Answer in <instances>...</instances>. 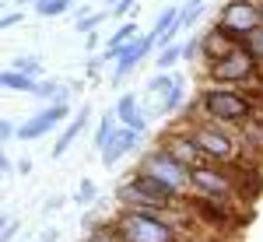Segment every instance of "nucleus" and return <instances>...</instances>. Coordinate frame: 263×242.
Masks as SVG:
<instances>
[{
    "label": "nucleus",
    "instance_id": "1",
    "mask_svg": "<svg viewBox=\"0 0 263 242\" xmlns=\"http://www.w3.org/2000/svg\"><path fill=\"white\" fill-rule=\"evenodd\" d=\"M197 109H200L207 120L224 123V126H239L242 120H249L256 113V102L228 88V84H207L200 95H197Z\"/></svg>",
    "mask_w": 263,
    "mask_h": 242
},
{
    "label": "nucleus",
    "instance_id": "2",
    "mask_svg": "<svg viewBox=\"0 0 263 242\" xmlns=\"http://www.w3.org/2000/svg\"><path fill=\"white\" fill-rule=\"evenodd\" d=\"M112 228L120 232L123 242H179V228L168 221L165 214H151V211H123L112 218Z\"/></svg>",
    "mask_w": 263,
    "mask_h": 242
},
{
    "label": "nucleus",
    "instance_id": "3",
    "mask_svg": "<svg viewBox=\"0 0 263 242\" xmlns=\"http://www.w3.org/2000/svg\"><path fill=\"white\" fill-rule=\"evenodd\" d=\"M190 193L193 197H211V200H232L239 203V179H235V165H218V161H203L197 169H190Z\"/></svg>",
    "mask_w": 263,
    "mask_h": 242
},
{
    "label": "nucleus",
    "instance_id": "4",
    "mask_svg": "<svg viewBox=\"0 0 263 242\" xmlns=\"http://www.w3.org/2000/svg\"><path fill=\"white\" fill-rule=\"evenodd\" d=\"M190 134H193V141L197 147L203 151V158L207 161H218V165H235V161L242 158V151H239V141L232 137V130L224 126V123H214V120H193L190 123Z\"/></svg>",
    "mask_w": 263,
    "mask_h": 242
},
{
    "label": "nucleus",
    "instance_id": "5",
    "mask_svg": "<svg viewBox=\"0 0 263 242\" xmlns=\"http://www.w3.org/2000/svg\"><path fill=\"white\" fill-rule=\"evenodd\" d=\"M256 74H260V60L249 53V46H246V42H235L221 60L207 63V78H211V84L239 88V84H246V81H253Z\"/></svg>",
    "mask_w": 263,
    "mask_h": 242
},
{
    "label": "nucleus",
    "instance_id": "6",
    "mask_svg": "<svg viewBox=\"0 0 263 242\" xmlns=\"http://www.w3.org/2000/svg\"><path fill=\"white\" fill-rule=\"evenodd\" d=\"M137 172H144V176L158 179L162 186H168L179 200L190 193V169H186V165H179V161L172 158L165 147H151V151H144Z\"/></svg>",
    "mask_w": 263,
    "mask_h": 242
},
{
    "label": "nucleus",
    "instance_id": "7",
    "mask_svg": "<svg viewBox=\"0 0 263 242\" xmlns=\"http://www.w3.org/2000/svg\"><path fill=\"white\" fill-rule=\"evenodd\" d=\"M214 25L221 32H228L235 42H242L253 28H260V7H256V0H224L218 7Z\"/></svg>",
    "mask_w": 263,
    "mask_h": 242
},
{
    "label": "nucleus",
    "instance_id": "8",
    "mask_svg": "<svg viewBox=\"0 0 263 242\" xmlns=\"http://www.w3.org/2000/svg\"><path fill=\"white\" fill-rule=\"evenodd\" d=\"M63 120H70V102H49L46 109H39L35 116H28L25 123L14 126V137L18 141H39L49 130H57Z\"/></svg>",
    "mask_w": 263,
    "mask_h": 242
},
{
    "label": "nucleus",
    "instance_id": "9",
    "mask_svg": "<svg viewBox=\"0 0 263 242\" xmlns=\"http://www.w3.org/2000/svg\"><path fill=\"white\" fill-rule=\"evenodd\" d=\"M151 49H155V39H151L147 32H141L137 39L126 42L120 53H116V60H112V63H116V67H112V84H123V81H126L144 60H147V57H151Z\"/></svg>",
    "mask_w": 263,
    "mask_h": 242
},
{
    "label": "nucleus",
    "instance_id": "10",
    "mask_svg": "<svg viewBox=\"0 0 263 242\" xmlns=\"http://www.w3.org/2000/svg\"><path fill=\"white\" fill-rule=\"evenodd\" d=\"M158 147H165L172 158L179 161V165H186V169H197V165H203V151L197 147V141H193V134H190V126H182V130H172V134H165L162 144Z\"/></svg>",
    "mask_w": 263,
    "mask_h": 242
},
{
    "label": "nucleus",
    "instance_id": "11",
    "mask_svg": "<svg viewBox=\"0 0 263 242\" xmlns=\"http://www.w3.org/2000/svg\"><path fill=\"white\" fill-rule=\"evenodd\" d=\"M190 211H193V218H200V221L214 225V228H232V225H239L235 211H232V200H211V197H193V200H190Z\"/></svg>",
    "mask_w": 263,
    "mask_h": 242
},
{
    "label": "nucleus",
    "instance_id": "12",
    "mask_svg": "<svg viewBox=\"0 0 263 242\" xmlns=\"http://www.w3.org/2000/svg\"><path fill=\"white\" fill-rule=\"evenodd\" d=\"M141 137L144 134H137V130H130V126H116L112 134H109V141L99 147V158H102V165L105 169H112L116 161L123 158V155H130V151H137V144H141Z\"/></svg>",
    "mask_w": 263,
    "mask_h": 242
},
{
    "label": "nucleus",
    "instance_id": "13",
    "mask_svg": "<svg viewBox=\"0 0 263 242\" xmlns=\"http://www.w3.org/2000/svg\"><path fill=\"white\" fill-rule=\"evenodd\" d=\"M116 203H120L123 211H151V214H168V211H172V207H162L158 200L144 197V193H141V190H137L130 179L116 186Z\"/></svg>",
    "mask_w": 263,
    "mask_h": 242
},
{
    "label": "nucleus",
    "instance_id": "14",
    "mask_svg": "<svg viewBox=\"0 0 263 242\" xmlns=\"http://www.w3.org/2000/svg\"><path fill=\"white\" fill-rule=\"evenodd\" d=\"M235 46V39L228 35V32H221L218 25H211L207 32L200 35V60L203 63H214V60H221L224 53Z\"/></svg>",
    "mask_w": 263,
    "mask_h": 242
},
{
    "label": "nucleus",
    "instance_id": "15",
    "mask_svg": "<svg viewBox=\"0 0 263 242\" xmlns=\"http://www.w3.org/2000/svg\"><path fill=\"white\" fill-rule=\"evenodd\" d=\"M88 116H91V105L84 102L81 109L74 113V120H70V123H67V126L60 130V137H57V144H53V151H49L53 158H63V155H67V147H70V144L78 141V137H81V130L88 126Z\"/></svg>",
    "mask_w": 263,
    "mask_h": 242
},
{
    "label": "nucleus",
    "instance_id": "16",
    "mask_svg": "<svg viewBox=\"0 0 263 242\" xmlns=\"http://www.w3.org/2000/svg\"><path fill=\"white\" fill-rule=\"evenodd\" d=\"M235 141H239L242 158H246V155H253V158L260 155V158H263V120H256V113H253L249 120L239 123V137H235Z\"/></svg>",
    "mask_w": 263,
    "mask_h": 242
},
{
    "label": "nucleus",
    "instance_id": "17",
    "mask_svg": "<svg viewBox=\"0 0 263 242\" xmlns=\"http://www.w3.org/2000/svg\"><path fill=\"white\" fill-rule=\"evenodd\" d=\"M130 182H134V186L141 190L144 197H151V200H158L162 207H176V203H179V197H176V193H172L168 186H162L158 179H151V176H144V172H137V169L130 172Z\"/></svg>",
    "mask_w": 263,
    "mask_h": 242
},
{
    "label": "nucleus",
    "instance_id": "18",
    "mask_svg": "<svg viewBox=\"0 0 263 242\" xmlns=\"http://www.w3.org/2000/svg\"><path fill=\"white\" fill-rule=\"evenodd\" d=\"M137 35H141L137 21H130V18L120 21V28H116V32L105 39V46H102V60H116V53H120V49H123L130 39H137Z\"/></svg>",
    "mask_w": 263,
    "mask_h": 242
},
{
    "label": "nucleus",
    "instance_id": "19",
    "mask_svg": "<svg viewBox=\"0 0 263 242\" xmlns=\"http://www.w3.org/2000/svg\"><path fill=\"white\" fill-rule=\"evenodd\" d=\"M182 99H186V84H182V78H176L162 95H158V116H176Z\"/></svg>",
    "mask_w": 263,
    "mask_h": 242
},
{
    "label": "nucleus",
    "instance_id": "20",
    "mask_svg": "<svg viewBox=\"0 0 263 242\" xmlns=\"http://www.w3.org/2000/svg\"><path fill=\"white\" fill-rule=\"evenodd\" d=\"M35 99L46 102H70V88L63 81H39L35 84Z\"/></svg>",
    "mask_w": 263,
    "mask_h": 242
},
{
    "label": "nucleus",
    "instance_id": "21",
    "mask_svg": "<svg viewBox=\"0 0 263 242\" xmlns=\"http://www.w3.org/2000/svg\"><path fill=\"white\" fill-rule=\"evenodd\" d=\"M137 109H141V99H137L134 91H123L120 99H116V105H112V116H116V123L126 126V123L134 120V113H137Z\"/></svg>",
    "mask_w": 263,
    "mask_h": 242
},
{
    "label": "nucleus",
    "instance_id": "22",
    "mask_svg": "<svg viewBox=\"0 0 263 242\" xmlns=\"http://www.w3.org/2000/svg\"><path fill=\"white\" fill-rule=\"evenodd\" d=\"M176 63H182V49H179V42L158 46V53H155V70H172Z\"/></svg>",
    "mask_w": 263,
    "mask_h": 242
},
{
    "label": "nucleus",
    "instance_id": "23",
    "mask_svg": "<svg viewBox=\"0 0 263 242\" xmlns=\"http://www.w3.org/2000/svg\"><path fill=\"white\" fill-rule=\"evenodd\" d=\"M35 84H39V81L28 78V74H18V70H4V88H7V91H28V95H35Z\"/></svg>",
    "mask_w": 263,
    "mask_h": 242
},
{
    "label": "nucleus",
    "instance_id": "24",
    "mask_svg": "<svg viewBox=\"0 0 263 242\" xmlns=\"http://www.w3.org/2000/svg\"><path fill=\"white\" fill-rule=\"evenodd\" d=\"M70 4H81V0H35V4H32V11H35L39 18H60Z\"/></svg>",
    "mask_w": 263,
    "mask_h": 242
},
{
    "label": "nucleus",
    "instance_id": "25",
    "mask_svg": "<svg viewBox=\"0 0 263 242\" xmlns=\"http://www.w3.org/2000/svg\"><path fill=\"white\" fill-rule=\"evenodd\" d=\"M11 70H18V74H28V78L42 81V60H39V57H14Z\"/></svg>",
    "mask_w": 263,
    "mask_h": 242
},
{
    "label": "nucleus",
    "instance_id": "26",
    "mask_svg": "<svg viewBox=\"0 0 263 242\" xmlns=\"http://www.w3.org/2000/svg\"><path fill=\"white\" fill-rule=\"evenodd\" d=\"M88 242H123V239H120V232L112 228V221H91Z\"/></svg>",
    "mask_w": 263,
    "mask_h": 242
},
{
    "label": "nucleus",
    "instance_id": "27",
    "mask_svg": "<svg viewBox=\"0 0 263 242\" xmlns=\"http://www.w3.org/2000/svg\"><path fill=\"white\" fill-rule=\"evenodd\" d=\"M116 126H120V123H116V116H112V109H109V113H105V116L99 120V126H95V147H102V144L109 141V134H112Z\"/></svg>",
    "mask_w": 263,
    "mask_h": 242
},
{
    "label": "nucleus",
    "instance_id": "28",
    "mask_svg": "<svg viewBox=\"0 0 263 242\" xmlns=\"http://www.w3.org/2000/svg\"><path fill=\"white\" fill-rule=\"evenodd\" d=\"M105 18H109V7H105V11H88V14H81V18H78V28H81L84 35H88V32H99V25Z\"/></svg>",
    "mask_w": 263,
    "mask_h": 242
},
{
    "label": "nucleus",
    "instance_id": "29",
    "mask_svg": "<svg viewBox=\"0 0 263 242\" xmlns=\"http://www.w3.org/2000/svg\"><path fill=\"white\" fill-rule=\"evenodd\" d=\"M172 81H176V74H172V70H158L155 78L147 81V95H151V99H158V95H162V91L168 88V84H172Z\"/></svg>",
    "mask_w": 263,
    "mask_h": 242
},
{
    "label": "nucleus",
    "instance_id": "30",
    "mask_svg": "<svg viewBox=\"0 0 263 242\" xmlns=\"http://www.w3.org/2000/svg\"><path fill=\"white\" fill-rule=\"evenodd\" d=\"M137 4H141V0H120V4H112V7H109V18L112 21H126L134 11H137Z\"/></svg>",
    "mask_w": 263,
    "mask_h": 242
},
{
    "label": "nucleus",
    "instance_id": "31",
    "mask_svg": "<svg viewBox=\"0 0 263 242\" xmlns=\"http://www.w3.org/2000/svg\"><path fill=\"white\" fill-rule=\"evenodd\" d=\"M246 46H249V53H253V57H256V60L263 63V25L260 28H253V32H249V35H246Z\"/></svg>",
    "mask_w": 263,
    "mask_h": 242
},
{
    "label": "nucleus",
    "instance_id": "32",
    "mask_svg": "<svg viewBox=\"0 0 263 242\" xmlns=\"http://www.w3.org/2000/svg\"><path fill=\"white\" fill-rule=\"evenodd\" d=\"M78 203H84V207L95 203V182L91 179H81V186H78Z\"/></svg>",
    "mask_w": 263,
    "mask_h": 242
},
{
    "label": "nucleus",
    "instance_id": "33",
    "mask_svg": "<svg viewBox=\"0 0 263 242\" xmlns=\"http://www.w3.org/2000/svg\"><path fill=\"white\" fill-rule=\"evenodd\" d=\"M182 49V60H197L200 57V35H193V39L186 42V46H179Z\"/></svg>",
    "mask_w": 263,
    "mask_h": 242
},
{
    "label": "nucleus",
    "instance_id": "34",
    "mask_svg": "<svg viewBox=\"0 0 263 242\" xmlns=\"http://www.w3.org/2000/svg\"><path fill=\"white\" fill-rule=\"evenodd\" d=\"M21 11H7V14H0V32H7V28H14V25H21Z\"/></svg>",
    "mask_w": 263,
    "mask_h": 242
},
{
    "label": "nucleus",
    "instance_id": "35",
    "mask_svg": "<svg viewBox=\"0 0 263 242\" xmlns=\"http://www.w3.org/2000/svg\"><path fill=\"white\" fill-rule=\"evenodd\" d=\"M126 126H130V130H137V134H147V116H144V109H137V113H134V120L126 123Z\"/></svg>",
    "mask_w": 263,
    "mask_h": 242
},
{
    "label": "nucleus",
    "instance_id": "36",
    "mask_svg": "<svg viewBox=\"0 0 263 242\" xmlns=\"http://www.w3.org/2000/svg\"><path fill=\"white\" fill-rule=\"evenodd\" d=\"M14 126H18L14 120H0V144L14 141Z\"/></svg>",
    "mask_w": 263,
    "mask_h": 242
},
{
    "label": "nucleus",
    "instance_id": "37",
    "mask_svg": "<svg viewBox=\"0 0 263 242\" xmlns=\"http://www.w3.org/2000/svg\"><path fill=\"white\" fill-rule=\"evenodd\" d=\"M102 63H105V60H102V53L88 57V67H84V70H88V78H95V74H99V70H102Z\"/></svg>",
    "mask_w": 263,
    "mask_h": 242
},
{
    "label": "nucleus",
    "instance_id": "38",
    "mask_svg": "<svg viewBox=\"0 0 263 242\" xmlns=\"http://www.w3.org/2000/svg\"><path fill=\"white\" fill-rule=\"evenodd\" d=\"M14 235H18V221H11L4 232H0V242H14Z\"/></svg>",
    "mask_w": 263,
    "mask_h": 242
},
{
    "label": "nucleus",
    "instance_id": "39",
    "mask_svg": "<svg viewBox=\"0 0 263 242\" xmlns=\"http://www.w3.org/2000/svg\"><path fill=\"white\" fill-rule=\"evenodd\" d=\"M11 172V161H7V155H4V144H0V176H7Z\"/></svg>",
    "mask_w": 263,
    "mask_h": 242
},
{
    "label": "nucleus",
    "instance_id": "40",
    "mask_svg": "<svg viewBox=\"0 0 263 242\" xmlns=\"http://www.w3.org/2000/svg\"><path fill=\"white\" fill-rule=\"evenodd\" d=\"M14 169H18L21 176H28V172H32V158H21L18 165H14Z\"/></svg>",
    "mask_w": 263,
    "mask_h": 242
},
{
    "label": "nucleus",
    "instance_id": "41",
    "mask_svg": "<svg viewBox=\"0 0 263 242\" xmlns=\"http://www.w3.org/2000/svg\"><path fill=\"white\" fill-rule=\"evenodd\" d=\"M60 203H63V197H53V200L46 203V207H42V211H46V214H53V211H57V207H60Z\"/></svg>",
    "mask_w": 263,
    "mask_h": 242
},
{
    "label": "nucleus",
    "instance_id": "42",
    "mask_svg": "<svg viewBox=\"0 0 263 242\" xmlns=\"http://www.w3.org/2000/svg\"><path fill=\"white\" fill-rule=\"evenodd\" d=\"M7 225H11V218H7V214H0V232H4Z\"/></svg>",
    "mask_w": 263,
    "mask_h": 242
},
{
    "label": "nucleus",
    "instance_id": "43",
    "mask_svg": "<svg viewBox=\"0 0 263 242\" xmlns=\"http://www.w3.org/2000/svg\"><path fill=\"white\" fill-rule=\"evenodd\" d=\"M256 7H260V25H263V0H256Z\"/></svg>",
    "mask_w": 263,
    "mask_h": 242
},
{
    "label": "nucleus",
    "instance_id": "44",
    "mask_svg": "<svg viewBox=\"0 0 263 242\" xmlns=\"http://www.w3.org/2000/svg\"><path fill=\"white\" fill-rule=\"evenodd\" d=\"M14 4H28V7H32V4H35V0H14Z\"/></svg>",
    "mask_w": 263,
    "mask_h": 242
},
{
    "label": "nucleus",
    "instance_id": "45",
    "mask_svg": "<svg viewBox=\"0 0 263 242\" xmlns=\"http://www.w3.org/2000/svg\"><path fill=\"white\" fill-rule=\"evenodd\" d=\"M112 4H120V0H105V7H112Z\"/></svg>",
    "mask_w": 263,
    "mask_h": 242
},
{
    "label": "nucleus",
    "instance_id": "46",
    "mask_svg": "<svg viewBox=\"0 0 263 242\" xmlns=\"http://www.w3.org/2000/svg\"><path fill=\"white\" fill-rule=\"evenodd\" d=\"M0 88H4V70H0Z\"/></svg>",
    "mask_w": 263,
    "mask_h": 242
},
{
    "label": "nucleus",
    "instance_id": "47",
    "mask_svg": "<svg viewBox=\"0 0 263 242\" xmlns=\"http://www.w3.org/2000/svg\"><path fill=\"white\" fill-rule=\"evenodd\" d=\"M4 7H7V4H0V14H4Z\"/></svg>",
    "mask_w": 263,
    "mask_h": 242
},
{
    "label": "nucleus",
    "instance_id": "48",
    "mask_svg": "<svg viewBox=\"0 0 263 242\" xmlns=\"http://www.w3.org/2000/svg\"><path fill=\"white\" fill-rule=\"evenodd\" d=\"M197 4H207V0H197Z\"/></svg>",
    "mask_w": 263,
    "mask_h": 242
}]
</instances>
